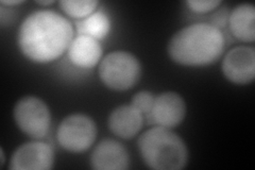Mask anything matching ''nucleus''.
Masks as SVG:
<instances>
[{"mask_svg":"<svg viewBox=\"0 0 255 170\" xmlns=\"http://www.w3.org/2000/svg\"><path fill=\"white\" fill-rule=\"evenodd\" d=\"M14 119L20 131L33 139H43L49 132V108L37 97L26 96L18 100L14 108Z\"/></svg>","mask_w":255,"mask_h":170,"instance_id":"5","label":"nucleus"},{"mask_svg":"<svg viewBox=\"0 0 255 170\" xmlns=\"http://www.w3.org/2000/svg\"><path fill=\"white\" fill-rule=\"evenodd\" d=\"M36 3L44 6V5H50V4L54 3V1H53V0H48V1H36Z\"/></svg>","mask_w":255,"mask_h":170,"instance_id":"19","label":"nucleus"},{"mask_svg":"<svg viewBox=\"0 0 255 170\" xmlns=\"http://www.w3.org/2000/svg\"><path fill=\"white\" fill-rule=\"evenodd\" d=\"M143 115L132 104L122 105L111 113L108 125L112 133L124 140H131L140 131Z\"/></svg>","mask_w":255,"mask_h":170,"instance_id":"11","label":"nucleus"},{"mask_svg":"<svg viewBox=\"0 0 255 170\" xmlns=\"http://www.w3.org/2000/svg\"><path fill=\"white\" fill-rule=\"evenodd\" d=\"M90 162L96 170H125L129 168L130 157L123 144L108 139L96 146Z\"/></svg>","mask_w":255,"mask_h":170,"instance_id":"10","label":"nucleus"},{"mask_svg":"<svg viewBox=\"0 0 255 170\" xmlns=\"http://www.w3.org/2000/svg\"><path fill=\"white\" fill-rule=\"evenodd\" d=\"M154 98L155 96L152 93L148 91H141L133 96L131 104L135 109H137L142 115L148 116L151 109H152Z\"/></svg>","mask_w":255,"mask_h":170,"instance_id":"16","label":"nucleus"},{"mask_svg":"<svg viewBox=\"0 0 255 170\" xmlns=\"http://www.w3.org/2000/svg\"><path fill=\"white\" fill-rule=\"evenodd\" d=\"M54 155L46 143L31 142L15 150L10 162L12 170H49L53 167Z\"/></svg>","mask_w":255,"mask_h":170,"instance_id":"9","label":"nucleus"},{"mask_svg":"<svg viewBox=\"0 0 255 170\" xmlns=\"http://www.w3.org/2000/svg\"><path fill=\"white\" fill-rule=\"evenodd\" d=\"M186 115V104L174 92H165L155 96L152 109L147 116L158 127L171 129L179 126Z\"/></svg>","mask_w":255,"mask_h":170,"instance_id":"8","label":"nucleus"},{"mask_svg":"<svg viewBox=\"0 0 255 170\" xmlns=\"http://www.w3.org/2000/svg\"><path fill=\"white\" fill-rule=\"evenodd\" d=\"M97 0H63L59 4L61 9L66 15L73 18H85L87 16L94 13L95 9L98 5Z\"/></svg>","mask_w":255,"mask_h":170,"instance_id":"15","label":"nucleus"},{"mask_svg":"<svg viewBox=\"0 0 255 170\" xmlns=\"http://www.w3.org/2000/svg\"><path fill=\"white\" fill-rule=\"evenodd\" d=\"M137 145L143 163L151 169L180 170L187 164L186 145L170 129H150L139 136Z\"/></svg>","mask_w":255,"mask_h":170,"instance_id":"3","label":"nucleus"},{"mask_svg":"<svg viewBox=\"0 0 255 170\" xmlns=\"http://www.w3.org/2000/svg\"><path fill=\"white\" fill-rule=\"evenodd\" d=\"M97 136L95 121L84 114H73L64 118L58 129V142L63 149L69 152L89 150Z\"/></svg>","mask_w":255,"mask_h":170,"instance_id":"6","label":"nucleus"},{"mask_svg":"<svg viewBox=\"0 0 255 170\" xmlns=\"http://www.w3.org/2000/svg\"><path fill=\"white\" fill-rule=\"evenodd\" d=\"M21 3H23L22 0H9V1H5V0H3V1H1V5H7V6L18 5Z\"/></svg>","mask_w":255,"mask_h":170,"instance_id":"18","label":"nucleus"},{"mask_svg":"<svg viewBox=\"0 0 255 170\" xmlns=\"http://www.w3.org/2000/svg\"><path fill=\"white\" fill-rule=\"evenodd\" d=\"M80 35H87L100 40L105 38L111 31L109 16L103 12H95L77 23Z\"/></svg>","mask_w":255,"mask_h":170,"instance_id":"14","label":"nucleus"},{"mask_svg":"<svg viewBox=\"0 0 255 170\" xmlns=\"http://www.w3.org/2000/svg\"><path fill=\"white\" fill-rule=\"evenodd\" d=\"M74 29L63 15L41 10L23 19L17 43L23 55L36 63H49L65 52L73 42Z\"/></svg>","mask_w":255,"mask_h":170,"instance_id":"1","label":"nucleus"},{"mask_svg":"<svg viewBox=\"0 0 255 170\" xmlns=\"http://www.w3.org/2000/svg\"><path fill=\"white\" fill-rule=\"evenodd\" d=\"M222 72L235 84H249L255 77V49L249 46H238L223 58Z\"/></svg>","mask_w":255,"mask_h":170,"instance_id":"7","label":"nucleus"},{"mask_svg":"<svg viewBox=\"0 0 255 170\" xmlns=\"http://www.w3.org/2000/svg\"><path fill=\"white\" fill-rule=\"evenodd\" d=\"M225 49V36L211 23H194L179 30L168 44L170 59L184 66H206L216 62Z\"/></svg>","mask_w":255,"mask_h":170,"instance_id":"2","label":"nucleus"},{"mask_svg":"<svg viewBox=\"0 0 255 170\" xmlns=\"http://www.w3.org/2000/svg\"><path fill=\"white\" fill-rule=\"evenodd\" d=\"M141 66L138 59L130 52L114 51L106 55L100 63L99 77L107 87L124 92L138 82Z\"/></svg>","mask_w":255,"mask_h":170,"instance_id":"4","label":"nucleus"},{"mask_svg":"<svg viewBox=\"0 0 255 170\" xmlns=\"http://www.w3.org/2000/svg\"><path fill=\"white\" fill-rule=\"evenodd\" d=\"M232 34L243 40L252 43L255 39V7L252 3H242L234 7L229 16Z\"/></svg>","mask_w":255,"mask_h":170,"instance_id":"13","label":"nucleus"},{"mask_svg":"<svg viewBox=\"0 0 255 170\" xmlns=\"http://www.w3.org/2000/svg\"><path fill=\"white\" fill-rule=\"evenodd\" d=\"M102 48L99 40L87 35H78L68 48V58L74 65L92 68L100 62Z\"/></svg>","mask_w":255,"mask_h":170,"instance_id":"12","label":"nucleus"},{"mask_svg":"<svg viewBox=\"0 0 255 170\" xmlns=\"http://www.w3.org/2000/svg\"><path fill=\"white\" fill-rule=\"evenodd\" d=\"M0 157H1V167L3 166L4 162H5V159H4V152H3V149L1 148L0 149Z\"/></svg>","mask_w":255,"mask_h":170,"instance_id":"20","label":"nucleus"},{"mask_svg":"<svg viewBox=\"0 0 255 170\" xmlns=\"http://www.w3.org/2000/svg\"><path fill=\"white\" fill-rule=\"evenodd\" d=\"M186 4L195 13H207L221 4L219 0H190Z\"/></svg>","mask_w":255,"mask_h":170,"instance_id":"17","label":"nucleus"}]
</instances>
